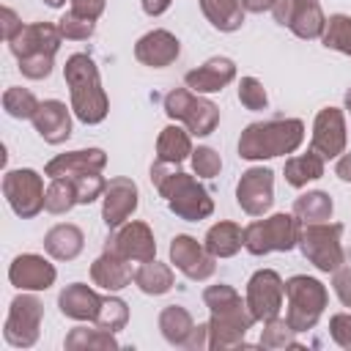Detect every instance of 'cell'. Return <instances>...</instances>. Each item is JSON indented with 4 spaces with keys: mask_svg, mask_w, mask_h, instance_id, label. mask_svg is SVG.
I'll use <instances>...</instances> for the list:
<instances>
[{
    "mask_svg": "<svg viewBox=\"0 0 351 351\" xmlns=\"http://www.w3.org/2000/svg\"><path fill=\"white\" fill-rule=\"evenodd\" d=\"M69 3H71V11L90 19H99L104 14V0H69Z\"/></svg>",
    "mask_w": 351,
    "mask_h": 351,
    "instance_id": "obj_49",
    "label": "cell"
},
{
    "mask_svg": "<svg viewBox=\"0 0 351 351\" xmlns=\"http://www.w3.org/2000/svg\"><path fill=\"white\" fill-rule=\"evenodd\" d=\"M332 211H335V203L329 197V192L324 189H313V192H304L293 200V214L302 225H310V222H329L332 219Z\"/></svg>",
    "mask_w": 351,
    "mask_h": 351,
    "instance_id": "obj_34",
    "label": "cell"
},
{
    "mask_svg": "<svg viewBox=\"0 0 351 351\" xmlns=\"http://www.w3.org/2000/svg\"><path fill=\"white\" fill-rule=\"evenodd\" d=\"M165 112L167 118L184 123L195 137H208L219 126V107L189 88H173L165 96Z\"/></svg>",
    "mask_w": 351,
    "mask_h": 351,
    "instance_id": "obj_8",
    "label": "cell"
},
{
    "mask_svg": "<svg viewBox=\"0 0 351 351\" xmlns=\"http://www.w3.org/2000/svg\"><path fill=\"white\" fill-rule=\"evenodd\" d=\"M93 324L99 329H107V332H121L129 324V304L118 296H104Z\"/></svg>",
    "mask_w": 351,
    "mask_h": 351,
    "instance_id": "obj_38",
    "label": "cell"
},
{
    "mask_svg": "<svg viewBox=\"0 0 351 351\" xmlns=\"http://www.w3.org/2000/svg\"><path fill=\"white\" fill-rule=\"evenodd\" d=\"M101 299H104V296H99L90 285H85V282H71V285H66V288L60 291L58 307H60V313H63L66 318H71V321H93L96 313H99V307H101Z\"/></svg>",
    "mask_w": 351,
    "mask_h": 351,
    "instance_id": "obj_25",
    "label": "cell"
},
{
    "mask_svg": "<svg viewBox=\"0 0 351 351\" xmlns=\"http://www.w3.org/2000/svg\"><path fill=\"white\" fill-rule=\"evenodd\" d=\"M58 30L63 38L69 41H88L93 33H96V19L90 16H82L77 11H66L60 19H58Z\"/></svg>",
    "mask_w": 351,
    "mask_h": 351,
    "instance_id": "obj_40",
    "label": "cell"
},
{
    "mask_svg": "<svg viewBox=\"0 0 351 351\" xmlns=\"http://www.w3.org/2000/svg\"><path fill=\"white\" fill-rule=\"evenodd\" d=\"M236 203L250 217H263L274 203V173L269 167H250L236 184Z\"/></svg>",
    "mask_w": 351,
    "mask_h": 351,
    "instance_id": "obj_14",
    "label": "cell"
},
{
    "mask_svg": "<svg viewBox=\"0 0 351 351\" xmlns=\"http://www.w3.org/2000/svg\"><path fill=\"white\" fill-rule=\"evenodd\" d=\"M346 115L340 107H324L318 110L315 121H313V137H310V148L315 154H321L324 159H337L340 154H346Z\"/></svg>",
    "mask_w": 351,
    "mask_h": 351,
    "instance_id": "obj_16",
    "label": "cell"
},
{
    "mask_svg": "<svg viewBox=\"0 0 351 351\" xmlns=\"http://www.w3.org/2000/svg\"><path fill=\"white\" fill-rule=\"evenodd\" d=\"M192 134L176 123L165 126L156 137V159L167 162V165H181L184 159L192 156Z\"/></svg>",
    "mask_w": 351,
    "mask_h": 351,
    "instance_id": "obj_28",
    "label": "cell"
},
{
    "mask_svg": "<svg viewBox=\"0 0 351 351\" xmlns=\"http://www.w3.org/2000/svg\"><path fill=\"white\" fill-rule=\"evenodd\" d=\"M137 203H140V192H137V184L126 176H115L107 181V189L101 195V219L107 228H121L134 211H137Z\"/></svg>",
    "mask_w": 351,
    "mask_h": 351,
    "instance_id": "obj_17",
    "label": "cell"
},
{
    "mask_svg": "<svg viewBox=\"0 0 351 351\" xmlns=\"http://www.w3.org/2000/svg\"><path fill=\"white\" fill-rule=\"evenodd\" d=\"M170 263L195 282H203L217 271V258L206 250V244H200L195 236L186 233H178L170 241Z\"/></svg>",
    "mask_w": 351,
    "mask_h": 351,
    "instance_id": "obj_13",
    "label": "cell"
},
{
    "mask_svg": "<svg viewBox=\"0 0 351 351\" xmlns=\"http://www.w3.org/2000/svg\"><path fill=\"white\" fill-rule=\"evenodd\" d=\"M285 296V282L274 269H258L247 280V307L255 321L266 324L280 315Z\"/></svg>",
    "mask_w": 351,
    "mask_h": 351,
    "instance_id": "obj_12",
    "label": "cell"
},
{
    "mask_svg": "<svg viewBox=\"0 0 351 351\" xmlns=\"http://www.w3.org/2000/svg\"><path fill=\"white\" fill-rule=\"evenodd\" d=\"M293 335L296 332L291 329V324L277 315V318H271V321L263 324V329H261V346L263 348H299V343H296Z\"/></svg>",
    "mask_w": 351,
    "mask_h": 351,
    "instance_id": "obj_39",
    "label": "cell"
},
{
    "mask_svg": "<svg viewBox=\"0 0 351 351\" xmlns=\"http://www.w3.org/2000/svg\"><path fill=\"white\" fill-rule=\"evenodd\" d=\"M60 30L58 25L52 22H33V25H25L11 41H8V49L16 60L22 58H36V55H52L60 49Z\"/></svg>",
    "mask_w": 351,
    "mask_h": 351,
    "instance_id": "obj_18",
    "label": "cell"
},
{
    "mask_svg": "<svg viewBox=\"0 0 351 351\" xmlns=\"http://www.w3.org/2000/svg\"><path fill=\"white\" fill-rule=\"evenodd\" d=\"M340 241H343L340 222H310L299 228L296 247L318 271L335 274L346 263V250Z\"/></svg>",
    "mask_w": 351,
    "mask_h": 351,
    "instance_id": "obj_6",
    "label": "cell"
},
{
    "mask_svg": "<svg viewBox=\"0 0 351 351\" xmlns=\"http://www.w3.org/2000/svg\"><path fill=\"white\" fill-rule=\"evenodd\" d=\"M63 80L71 93V110L85 126H96L107 118L110 99L101 88L99 69L88 52H74L63 66Z\"/></svg>",
    "mask_w": 351,
    "mask_h": 351,
    "instance_id": "obj_3",
    "label": "cell"
},
{
    "mask_svg": "<svg viewBox=\"0 0 351 351\" xmlns=\"http://www.w3.org/2000/svg\"><path fill=\"white\" fill-rule=\"evenodd\" d=\"M66 351H115L121 348V343L115 340V332L107 329H88V326H74L66 340H63Z\"/></svg>",
    "mask_w": 351,
    "mask_h": 351,
    "instance_id": "obj_32",
    "label": "cell"
},
{
    "mask_svg": "<svg viewBox=\"0 0 351 351\" xmlns=\"http://www.w3.org/2000/svg\"><path fill=\"white\" fill-rule=\"evenodd\" d=\"M332 285H335L337 299H340L346 307H351V266H340V269L335 271V277H332Z\"/></svg>",
    "mask_w": 351,
    "mask_h": 351,
    "instance_id": "obj_46",
    "label": "cell"
},
{
    "mask_svg": "<svg viewBox=\"0 0 351 351\" xmlns=\"http://www.w3.org/2000/svg\"><path fill=\"white\" fill-rule=\"evenodd\" d=\"M186 351H206L208 348V324H195L189 340L184 343Z\"/></svg>",
    "mask_w": 351,
    "mask_h": 351,
    "instance_id": "obj_48",
    "label": "cell"
},
{
    "mask_svg": "<svg viewBox=\"0 0 351 351\" xmlns=\"http://www.w3.org/2000/svg\"><path fill=\"white\" fill-rule=\"evenodd\" d=\"M104 250L126 258V261H134V263H145V261H154L156 258V241H154V230L140 222V219H132V222H123L121 228H115V233L107 239Z\"/></svg>",
    "mask_w": 351,
    "mask_h": 351,
    "instance_id": "obj_15",
    "label": "cell"
},
{
    "mask_svg": "<svg viewBox=\"0 0 351 351\" xmlns=\"http://www.w3.org/2000/svg\"><path fill=\"white\" fill-rule=\"evenodd\" d=\"M104 165H107V154L101 148H80V151H66V154H58L55 159H49L44 167V176L74 178L82 173H101Z\"/></svg>",
    "mask_w": 351,
    "mask_h": 351,
    "instance_id": "obj_23",
    "label": "cell"
},
{
    "mask_svg": "<svg viewBox=\"0 0 351 351\" xmlns=\"http://www.w3.org/2000/svg\"><path fill=\"white\" fill-rule=\"evenodd\" d=\"M44 3H47L49 8H63V3H66V0H44Z\"/></svg>",
    "mask_w": 351,
    "mask_h": 351,
    "instance_id": "obj_53",
    "label": "cell"
},
{
    "mask_svg": "<svg viewBox=\"0 0 351 351\" xmlns=\"http://www.w3.org/2000/svg\"><path fill=\"white\" fill-rule=\"evenodd\" d=\"M302 222L296 214L277 211L266 219H255L244 228V250L250 255H266V252H288L299 241Z\"/></svg>",
    "mask_w": 351,
    "mask_h": 351,
    "instance_id": "obj_7",
    "label": "cell"
},
{
    "mask_svg": "<svg viewBox=\"0 0 351 351\" xmlns=\"http://www.w3.org/2000/svg\"><path fill=\"white\" fill-rule=\"evenodd\" d=\"M170 3H173V0H140L143 11H145L148 16H162V14L170 8Z\"/></svg>",
    "mask_w": 351,
    "mask_h": 351,
    "instance_id": "obj_51",
    "label": "cell"
},
{
    "mask_svg": "<svg viewBox=\"0 0 351 351\" xmlns=\"http://www.w3.org/2000/svg\"><path fill=\"white\" fill-rule=\"evenodd\" d=\"M285 181L293 186V189H302L307 186L310 181H318L324 176V156L315 154L313 148L307 154H299V156H291L285 162Z\"/></svg>",
    "mask_w": 351,
    "mask_h": 351,
    "instance_id": "obj_33",
    "label": "cell"
},
{
    "mask_svg": "<svg viewBox=\"0 0 351 351\" xmlns=\"http://www.w3.org/2000/svg\"><path fill=\"white\" fill-rule=\"evenodd\" d=\"M192 329H195V318L189 315L186 307H181V304H167V307L159 313V332H162V337H165L170 346L184 348V343L189 340Z\"/></svg>",
    "mask_w": 351,
    "mask_h": 351,
    "instance_id": "obj_29",
    "label": "cell"
},
{
    "mask_svg": "<svg viewBox=\"0 0 351 351\" xmlns=\"http://www.w3.org/2000/svg\"><path fill=\"white\" fill-rule=\"evenodd\" d=\"M8 280L19 291H47L55 285L58 271L44 255L25 252V255H16L14 263L8 266Z\"/></svg>",
    "mask_w": 351,
    "mask_h": 351,
    "instance_id": "obj_19",
    "label": "cell"
},
{
    "mask_svg": "<svg viewBox=\"0 0 351 351\" xmlns=\"http://www.w3.org/2000/svg\"><path fill=\"white\" fill-rule=\"evenodd\" d=\"M151 184L156 186V192L165 197L167 208L178 219L200 222L214 214V200H211L208 189L195 176L178 170V165H167V162L156 159L151 165Z\"/></svg>",
    "mask_w": 351,
    "mask_h": 351,
    "instance_id": "obj_2",
    "label": "cell"
},
{
    "mask_svg": "<svg viewBox=\"0 0 351 351\" xmlns=\"http://www.w3.org/2000/svg\"><path fill=\"white\" fill-rule=\"evenodd\" d=\"M90 280L93 285L104 288V291H121L126 285H132L134 271H132V261L104 250L93 263H90Z\"/></svg>",
    "mask_w": 351,
    "mask_h": 351,
    "instance_id": "obj_24",
    "label": "cell"
},
{
    "mask_svg": "<svg viewBox=\"0 0 351 351\" xmlns=\"http://www.w3.org/2000/svg\"><path fill=\"white\" fill-rule=\"evenodd\" d=\"M200 11L219 33H236L244 25L241 0H200Z\"/></svg>",
    "mask_w": 351,
    "mask_h": 351,
    "instance_id": "obj_30",
    "label": "cell"
},
{
    "mask_svg": "<svg viewBox=\"0 0 351 351\" xmlns=\"http://www.w3.org/2000/svg\"><path fill=\"white\" fill-rule=\"evenodd\" d=\"M321 41L326 49H335V52H343L351 58V16L348 14H332L326 19Z\"/></svg>",
    "mask_w": 351,
    "mask_h": 351,
    "instance_id": "obj_36",
    "label": "cell"
},
{
    "mask_svg": "<svg viewBox=\"0 0 351 351\" xmlns=\"http://www.w3.org/2000/svg\"><path fill=\"white\" fill-rule=\"evenodd\" d=\"M0 16H3V38H5V44H8V41H11V38L25 27V25L19 22L16 11H14V8H8V5L0 11Z\"/></svg>",
    "mask_w": 351,
    "mask_h": 351,
    "instance_id": "obj_47",
    "label": "cell"
},
{
    "mask_svg": "<svg viewBox=\"0 0 351 351\" xmlns=\"http://www.w3.org/2000/svg\"><path fill=\"white\" fill-rule=\"evenodd\" d=\"M33 129L49 145H60L71 137V112L60 99H44L33 115Z\"/></svg>",
    "mask_w": 351,
    "mask_h": 351,
    "instance_id": "obj_22",
    "label": "cell"
},
{
    "mask_svg": "<svg viewBox=\"0 0 351 351\" xmlns=\"http://www.w3.org/2000/svg\"><path fill=\"white\" fill-rule=\"evenodd\" d=\"M329 335L340 348L351 351V313H335L329 318Z\"/></svg>",
    "mask_w": 351,
    "mask_h": 351,
    "instance_id": "obj_45",
    "label": "cell"
},
{
    "mask_svg": "<svg viewBox=\"0 0 351 351\" xmlns=\"http://www.w3.org/2000/svg\"><path fill=\"white\" fill-rule=\"evenodd\" d=\"M203 304L208 307V348L228 351V348H247L244 337L252 329L255 318L247 307V299L239 296L233 285H208L203 291Z\"/></svg>",
    "mask_w": 351,
    "mask_h": 351,
    "instance_id": "obj_1",
    "label": "cell"
},
{
    "mask_svg": "<svg viewBox=\"0 0 351 351\" xmlns=\"http://www.w3.org/2000/svg\"><path fill=\"white\" fill-rule=\"evenodd\" d=\"M239 101L247 110L258 112V110L269 107V93H266V88H263V82L258 77H241V82H239Z\"/></svg>",
    "mask_w": 351,
    "mask_h": 351,
    "instance_id": "obj_41",
    "label": "cell"
},
{
    "mask_svg": "<svg viewBox=\"0 0 351 351\" xmlns=\"http://www.w3.org/2000/svg\"><path fill=\"white\" fill-rule=\"evenodd\" d=\"M82 247H85V233L71 222H60L49 228L44 236V250L55 261H74L82 252Z\"/></svg>",
    "mask_w": 351,
    "mask_h": 351,
    "instance_id": "obj_26",
    "label": "cell"
},
{
    "mask_svg": "<svg viewBox=\"0 0 351 351\" xmlns=\"http://www.w3.org/2000/svg\"><path fill=\"white\" fill-rule=\"evenodd\" d=\"M77 206V186L71 178H52L44 195V208L49 214H69Z\"/></svg>",
    "mask_w": 351,
    "mask_h": 351,
    "instance_id": "obj_35",
    "label": "cell"
},
{
    "mask_svg": "<svg viewBox=\"0 0 351 351\" xmlns=\"http://www.w3.org/2000/svg\"><path fill=\"white\" fill-rule=\"evenodd\" d=\"M3 195L11 206V211L22 219H33L44 211V178L33 167H16L3 176Z\"/></svg>",
    "mask_w": 351,
    "mask_h": 351,
    "instance_id": "obj_9",
    "label": "cell"
},
{
    "mask_svg": "<svg viewBox=\"0 0 351 351\" xmlns=\"http://www.w3.org/2000/svg\"><path fill=\"white\" fill-rule=\"evenodd\" d=\"M71 181L77 186V203L80 206H88V203L99 200L107 189V181H104L101 173H82V176H74Z\"/></svg>",
    "mask_w": 351,
    "mask_h": 351,
    "instance_id": "obj_42",
    "label": "cell"
},
{
    "mask_svg": "<svg viewBox=\"0 0 351 351\" xmlns=\"http://www.w3.org/2000/svg\"><path fill=\"white\" fill-rule=\"evenodd\" d=\"M181 55V41L176 38V33L170 30H148L145 36L137 38L134 44V58L143 63V66H151V69H165V66H173Z\"/></svg>",
    "mask_w": 351,
    "mask_h": 351,
    "instance_id": "obj_20",
    "label": "cell"
},
{
    "mask_svg": "<svg viewBox=\"0 0 351 351\" xmlns=\"http://www.w3.org/2000/svg\"><path fill=\"white\" fill-rule=\"evenodd\" d=\"M285 299H288L285 321L291 324L293 332H307L324 315L329 293H326V285L318 277L293 274L291 280H285Z\"/></svg>",
    "mask_w": 351,
    "mask_h": 351,
    "instance_id": "obj_5",
    "label": "cell"
},
{
    "mask_svg": "<svg viewBox=\"0 0 351 351\" xmlns=\"http://www.w3.org/2000/svg\"><path fill=\"white\" fill-rule=\"evenodd\" d=\"M41 318H44V304L33 293H19L11 299L5 324H3V337L14 348H30L38 340L41 332Z\"/></svg>",
    "mask_w": 351,
    "mask_h": 351,
    "instance_id": "obj_10",
    "label": "cell"
},
{
    "mask_svg": "<svg viewBox=\"0 0 351 351\" xmlns=\"http://www.w3.org/2000/svg\"><path fill=\"white\" fill-rule=\"evenodd\" d=\"M16 63H19L22 77H27V80H47L52 74L55 58L52 55H36V58H22Z\"/></svg>",
    "mask_w": 351,
    "mask_h": 351,
    "instance_id": "obj_44",
    "label": "cell"
},
{
    "mask_svg": "<svg viewBox=\"0 0 351 351\" xmlns=\"http://www.w3.org/2000/svg\"><path fill=\"white\" fill-rule=\"evenodd\" d=\"M304 143V123L299 118H269L244 126L239 137V156L247 162H263L271 156L293 154Z\"/></svg>",
    "mask_w": 351,
    "mask_h": 351,
    "instance_id": "obj_4",
    "label": "cell"
},
{
    "mask_svg": "<svg viewBox=\"0 0 351 351\" xmlns=\"http://www.w3.org/2000/svg\"><path fill=\"white\" fill-rule=\"evenodd\" d=\"M271 14H274V22L288 27L296 38L313 41V38L324 36L326 16H324L318 0H277Z\"/></svg>",
    "mask_w": 351,
    "mask_h": 351,
    "instance_id": "obj_11",
    "label": "cell"
},
{
    "mask_svg": "<svg viewBox=\"0 0 351 351\" xmlns=\"http://www.w3.org/2000/svg\"><path fill=\"white\" fill-rule=\"evenodd\" d=\"M335 176L346 184H351V154H340L337 165H335Z\"/></svg>",
    "mask_w": 351,
    "mask_h": 351,
    "instance_id": "obj_50",
    "label": "cell"
},
{
    "mask_svg": "<svg viewBox=\"0 0 351 351\" xmlns=\"http://www.w3.org/2000/svg\"><path fill=\"white\" fill-rule=\"evenodd\" d=\"M38 104H41V101H38L27 88H19V85L5 88V93H3V110H5L11 118H16V121H33Z\"/></svg>",
    "mask_w": 351,
    "mask_h": 351,
    "instance_id": "obj_37",
    "label": "cell"
},
{
    "mask_svg": "<svg viewBox=\"0 0 351 351\" xmlns=\"http://www.w3.org/2000/svg\"><path fill=\"white\" fill-rule=\"evenodd\" d=\"M203 244L214 258H233L244 247V230H241V225H236L230 219H222V222H217L206 230Z\"/></svg>",
    "mask_w": 351,
    "mask_h": 351,
    "instance_id": "obj_27",
    "label": "cell"
},
{
    "mask_svg": "<svg viewBox=\"0 0 351 351\" xmlns=\"http://www.w3.org/2000/svg\"><path fill=\"white\" fill-rule=\"evenodd\" d=\"M233 80H236V63L225 55H214L206 63H200L197 69L184 74L186 88L195 93H217V90L228 88Z\"/></svg>",
    "mask_w": 351,
    "mask_h": 351,
    "instance_id": "obj_21",
    "label": "cell"
},
{
    "mask_svg": "<svg viewBox=\"0 0 351 351\" xmlns=\"http://www.w3.org/2000/svg\"><path fill=\"white\" fill-rule=\"evenodd\" d=\"M134 285L148 296H162L176 285V274L167 263H159L154 258V261L140 263V269L134 271Z\"/></svg>",
    "mask_w": 351,
    "mask_h": 351,
    "instance_id": "obj_31",
    "label": "cell"
},
{
    "mask_svg": "<svg viewBox=\"0 0 351 351\" xmlns=\"http://www.w3.org/2000/svg\"><path fill=\"white\" fill-rule=\"evenodd\" d=\"M189 159H192L195 176H200V178H214L222 170V159H219V154L211 145H197Z\"/></svg>",
    "mask_w": 351,
    "mask_h": 351,
    "instance_id": "obj_43",
    "label": "cell"
},
{
    "mask_svg": "<svg viewBox=\"0 0 351 351\" xmlns=\"http://www.w3.org/2000/svg\"><path fill=\"white\" fill-rule=\"evenodd\" d=\"M274 3H277V0H241L244 11H250V14H263V11H271V8H274Z\"/></svg>",
    "mask_w": 351,
    "mask_h": 351,
    "instance_id": "obj_52",
    "label": "cell"
},
{
    "mask_svg": "<svg viewBox=\"0 0 351 351\" xmlns=\"http://www.w3.org/2000/svg\"><path fill=\"white\" fill-rule=\"evenodd\" d=\"M346 110H348V112H351V88H348V90H346Z\"/></svg>",
    "mask_w": 351,
    "mask_h": 351,
    "instance_id": "obj_54",
    "label": "cell"
}]
</instances>
